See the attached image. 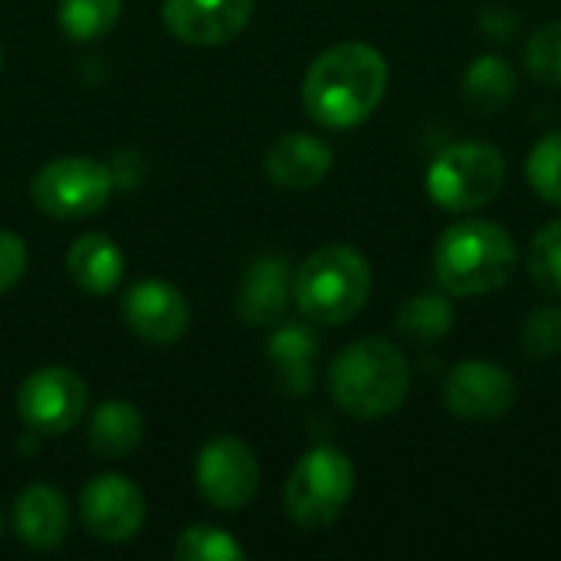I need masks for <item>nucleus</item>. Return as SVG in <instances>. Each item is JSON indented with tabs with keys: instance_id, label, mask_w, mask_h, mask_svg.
I'll use <instances>...</instances> for the list:
<instances>
[{
	"instance_id": "nucleus-1",
	"label": "nucleus",
	"mask_w": 561,
	"mask_h": 561,
	"mask_svg": "<svg viewBox=\"0 0 561 561\" xmlns=\"http://www.w3.org/2000/svg\"><path fill=\"white\" fill-rule=\"evenodd\" d=\"M388 59L368 43H335L319 53L302 79V105L325 128L368 122L388 92Z\"/></svg>"
},
{
	"instance_id": "nucleus-2",
	"label": "nucleus",
	"mask_w": 561,
	"mask_h": 561,
	"mask_svg": "<svg viewBox=\"0 0 561 561\" xmlns=\"http://www.w3.org/2000/svg\"><path fill=\"white\" fill-rule=\"evenodd\" d=\"M329 388L335 404L355 421H378L394 411L411 394V365L398 345L368 335L339 352L329 371Z\"/></svg>"
},
{
	"instance_id": "nucleus-3",
	"label": "nucleus",
	"mask_w": 561,
	"mask_h": 561,
	"mask_svg": "<svg viewBox=\"0 0 561 561\" xmlns=\"http://www.w3.org/2000/svg\"><path fill=\"white\" fill-rule=\"evenodd\" d=\"M516 266V240L496 220H457L434 247V273L447 296L477 299L500 293Z\"/></svg>"
},
{
	"instance_id": "nucleus-4",
	"label": "nucleus",
	"mask_w": 561,
	"mask_h": 561,
	"mask_svg": "<svg viewBox=\"0 0 561 561\" xmlns=\"http://www.w3.org/2000/svg\"><path fill=\"white\" fill-rule=\"evenodd\" d=\"M371 296V263L348 243L319 247L293 270V302L316 325L355 319Z\"/></svg>"
},
{
	"instance_id": "nucleus-5",
	"label": "nucleus",
	"mask_w": 561,
	"mask_h": 561,
	"mask_svg": "<svg viewBox=\"0 0 561 561\" xmlns=\"http://www.w3.org/2000/svg\"><path fill=\"white\" fill-rule=\"evenodd\" d=\"M506 184V158L490 141L447 145L427 168V194L450 214H470L500 197Z\"/></svg>"
},
{
	"instance_id": "nucleus-6",
	"label": "nucleus",
	"mask_w": 561,
	"mask_h": 561,
	"mask_svg": "<svg viewBox=\"0 0 561 561\" xmlns=\"http://www.w3.org/2000/svg\"><path fill=\"white\" fill-rule=\"evenodd\" d=\"M355 493V467L339 447H316L293 467L283 506L286 516L302 529L332 526Z\"/></svg>"
},
{
	"instance_id": "nucleus-7",
	"label": "nucleus",
	"mask_w": 561,
	"mask_h": 561,
	"mask_svg": "<svg viewBox=\"0 0 561 561\" xmlns=\"http://www.w3.org/2000/svg\"><path fill=\"white\" fill-rule=\"evenodd\" d=\"M115 178L95 158H56L46 161L33 178V201L53 220H79L99 214L112 197Z\"/></svg>"
},
{
	"instance_id": "nucleus-8",
	"label": "nucleus",
	"mask_w": 561,
	"mask_h": 561,
	"mask_svg": "<svg viewBox=\"0 0 561 561\" xmlns=\"http://www.w3.org/2000/svg\"><path fill=\"white\" fill-rule=\"evenodd\" d=\"M89 404L85 381L69 368H39L16 391V414L33 434H66Z\"/></svg>"
},
{
	"instance_id": "nucleus-9",
	"label": "nucleus",
	"mask_w": 561,
	"mask_h": 561,
	"mask_svg": "<svg viewBox=\"0 0 561 561\" xmlns=\"http://www.w3.org/2000/svg\"><path fill=\"white\" fill-rule=\"evenodd\" d=\"M197 490L210 506L224 513L243 510L260 490L256 454L237 437L210 440L197 457Z\"/></svg>"
},
{
	"instance_id": "nucleus-10",
	"label": "nucleus",
	"mask_w": 561,
	"mask_h": 561,
	"mask_svg": "<svg viewBox=\"0 0 561 561\" xmlns=\"http://www.w3.org/2000/svg\"><path fill=\"white\" fill-rule=\"evenodd\" d=\"M516 404V381L493 362H460L444 381V408L460 421H496Z\"/></svg>"
},
{
	"instance_id": "nucleus-11",
	"label": "nucleus",
	"mask_w": 561,
	"mask_h": 561,
	"mask_svg": "<svg viewBox=\"0 0 561 561\" xmlns=\"http://www.w3.org/2000/svg\"><path fill=\"white\" fill-rule=\"evenodd\" d=\"M79 516L99 542H128L145 523V496L131 480L102 473L85 483L79 496Z\"/></svg>"
},
{
	"instance_id": "nucleus-12",
	"label": "nucleus",
	"mask_w": 561,
	"mask_h": 561,
	"mask_svg": "<svg viewBox=\"0 0 561 561\" xmlns=\"http://www.w3.org/2000/svg\"><path fill=\"white\" fill-rule=\"evenodd\" d=\"M125 325L151 345L178 342L191 325V306L184 293L164 279H141L122 299Z\"/></svg>"
},
{
	"instance_id": "nucleus-13",
	"label": "nucleus",
	"mask_w": 561,
	"mask_h": 561,
	"mask_svg": "<svg viewBox=\"0 0 561 561\" xmlns=\"http://www.w3.org/2000/svg\"><path fill=\"white\" fill-rule=\"evenodd\" d=\"M253 0H164V26L194 46H220L243 33Z\"/></svg>"
},
{
	"instance_id": "nucleus-14",
	"label": "nucleus",
	"mask_w": 561,
	"mask_h": 561,
	"mask_svg": "<svg viewBox=\"0 0 561 561\" xmlns=\"http://www.w3.org/2000/svg\"><path fill=\"white\" fill-rule=\"evenodd\" d=\"M289 299H293V266L283 260V256H256L240 286H237V316L247 322V325H276L283 322L286 309H289Z\"/></svg>"
},
{
	"instance_id": "nucleus-15",
	"label": "nucleus",
	"mask_w": 561,
	"mask_h": 561,
	"mask_svg": "<svg viewBox=\"0 0 561 561\" xmlns=\"http://www.w3.org/2000/svg\"><path fill=\"white\" fill-rule=\"evenodd\" d=\"M332 148L316 138V135H306V131H293V135H283L273 141V148L266 151V178L276 184V187H286V191H309L316 184H322L332 171Z\"/></svg>"
},
{
	"instance_id": "nucleus-16",
	"label": "nucleus",
	"mask_w": 561,
	"mask_h": 561,
	"mask_svg": "<svg viewBox=\"0 0 561 561\" xmlns=\"http://www.w3.org/2000/svg\"><path fill=\"white\" fill-rule=\"evenodd\" d=\"M13 529H16V539L36 552H49L62 546L69 533V506L62 493L46 483L26 486L13 506Z\"/></svg>"
},
{
	"instance_id": "nucleus-17",
	"label": "nucleus",
	"mask_w": 561,
	"mask_h": 561,
	"mask_svg": "<svg viewBox=\"0 0 561 561\" xmlns=\"http://www.w3.org/2000/svg\"><path fill=\"white\" fill-rule=\"evenodd\" d=\"M270 362L276 371V381L286 394H309L316 385V358L319 342L309 325L302 322H279V329L270 335Z\"/></svg>"
},
{
	"instance_id": "nucleus-18",
	"label": "nucleus",
	"mask_w": 561,
	"mask_h": 561,
	"mask_svg": "<svg viewBox=\"0 0 561 561\" xmlns=\"http://www.w3.org/2000/svg\"><path fill=\"white\" fill-rule=\"evenodd\" d=\"M72 283L89 296H105L122 283L125 273V253L118 243L105 233H82L66 256Z\"/></svg>"
},
{
	"instance_id": "nucleus-19",
	"label": "nucleus",
	"mask_w": 561,
	"mask_h": 561,
	"mask_svg": "<svg viewBox=\"0 0 561 561\" xmlns=\"http://www.w3.org/2000/svg\"><path fill=\"white\" fill-rule=\"evenodd\" d=\"M145 437V421L128 401H102L89 421V447L102 460H125Z\"/></svg>"
},
{
	"instance_id": "nucleus-20",
	"label": "nucleus",
	"mask_w": 561,
	"mask_h": 561,
	"mask_svg": "<svg viewBox=\"0 0 561 561\" xmlns=\"http://www.w3.org/2000/svg\"><path fill=\"white\" fill-rule=\"evenodd\" d=\"M463 95L483 115L503 112L516 95V69L503 56L483 53L463 72Z\"/></svg>"
},
{
	"instance_id": "nucleus-21",
	"label": "nucleus",
	"mask_w": 561,
	"mask_h": 561,
	"mask_svg": "<svg viewBox=\"0 0 561 561\" xmlns=\"http://www.w3.org/2000/svg\"><path fill=\"white\" fill-rule=\"evenodd\" d=\"M394 329L414 342H440L454 329V302L434 293H421L398 309Z\"/></svg>"
},
{
	"instance_id": "nucleus-22",
	"label": "nucleus",
	"mask_w": 561,
	"mask_h": 561,
	"mask_svg": "<svg viewBox=\"0 0 561 561\" xmlns=\"http://www.w3.org/2000/svg\"><path fill=\"white\" fill-rule=\"evenodd\" d=\"M122 13V0H59V26L69 39L89 43L105 36Z\"/></svg>"
},
{
	"instance_id": "nucleus-23",
	"label": "nucleus",
	"mask_w": 561,
	"mask_h": 561,
	"mask_svg": "<svg viewBox=\"0 0 561 561\" xmlns=\"http://www.w3.org/2000/svg\"><path fill=\"white\" fill-rule=\"evenodd\" d=\"M174 559L181 561H243V546L217 526H191L174 542Z\"/></svg>"
},
{
	"instance_id": "nucleus-24",
	"label": "nucleus",
	"mask_w": 561,
	"mask_h": 561,
	"mask_svg": "<svg viewBox=\"0 0 561 561\" xmlns=\"http://www.w3.org/2000/svg\"><path fill=\"white\" fill-rule=\"evenodd\" d=\"M526 178L533 184V191L546 201L561 207V128L549 131L526 161Z\"/></svg>"
},
{
	"instance_id": "nucleus-25",
	"label": "nucleus",
	"mask_w": 561,
	"mask_h": 561,
	"mask_svg": "<svg viewBox=\"0 0 561 561\" xmlns=\"http://www.w3.org/2000/svg\"><path fill=\"white\" fill-rule=\"evenodd\" d=\"M529 273L549 296H561V220L546 224L529 247Z\"/></svg>"
},
{
	"instance_id": "nucleus-26",
	"label": "nucleus",
	"mask_w": 561,
	"mask_h": 561,
	"mask_svg": "<svg viewBox=\"0 0 561 561\" xmlns=\"http://www.w3.org/2000/svg\"><path fill=\"white\" fill-rule=\"evenodd\" d=\"M526 69L542 85H561V20L539 26L526 43Z\"/></svg>"
},
{
	"instance_id": "nucleus-27",
	"label": "nucleus",
	"mask_w": 561,
	"mask_h": 561,
	"mask_svg": "<svg viewBox=\"0 0 561 561\" xmlns=\"http://www.w3.org/2000/svg\"><path fill=\"white\" fill-rule=\"evenodd\" d=\"M523 348L533 362H549L561 355V309H536L523 325Z\"/></svg>"
},
{
	"instance_id": "nucleus-28",
	"label": "nucleus",
	"mask_w": 561,
	"mask_h": 561,
	"mask_svg": "<svg viewBox=\"0 0 561 561\" xmlns=\"http://www.w3.org/2000/svg\"><path fill=\"white\" fill-rule=\"evenodd\" d=\"M23 273H26V243L16 233L0 230V293L13 289Z\"/></svg>"
},
{
	"instance_id": "nucleus-29",
	"label": "nucleus",
	"mask_w": 561,
	"mask_h": 561,
	"mask_svg": "<svg viewBox=\"0 0 561 561\" xmlns=\"http://www.w3.org/2000/svg\"><path fill=\"white\" fill-rule=\"evenodd\" d=\"M480 23H483V30H486L493 39H500V43L513 39L516 30H519V16H516L510 7H486V10L480 13Z\"/></svg>"
},
{
	"instance_id": "nucleus-30",
	"label": "nucleus",
	"mask_w": 561,
	"mask_h": 561,
	"mask_svg": "<svg viewBox=\"0 0 561 561\" xmlns=\"http://www.w3.org/2000/svg\"><path fill=\"white\" fill-rule=\"evenodd\" d=\"M0 66H3V53H0Z\"/></svg>"
},
{
	"instance_id": "nucleus-31",
	"label": "nucleus",
	"mask_w": 561,
	"mask_h": 561,
	"mask_svg": "<svg viewBox=\"0 0 561 561\" xmlns=\"http://www.w3.org/2000/svg\"><path fill=\"white\" fill-rule=\"evenodd\" d=\"M0 526H3V519H0Z\"/></svg>"
}]
</instances>
